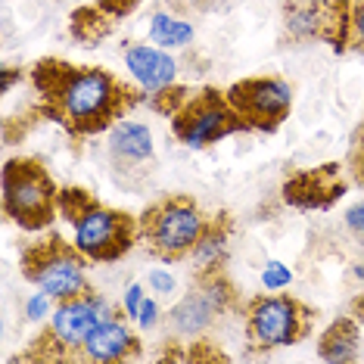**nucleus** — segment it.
I'll use <instances>...</instances> for the list:
<instances>
[{"instance_id": "f257e3e1", "label": "nucleus", "mask_w": 364, "mask_h": 364, "mask_svg": "<svg viewBox=\"0 0 364 364\" xmlns=\"http://www.w3.org/2000/svg\"><path fill=\"white\" fill-rule=\"evenodd\" d=\"M31 87L38 94V112L75 140L109 131L144 100L137 87L100 65H75L56 56L31 65Z\"/></svg>"}, {"instance_id": "f03ea898", "label": "nucleus", "mask_w": 364, "mask_h": 364, "mask_svg": "<svg viewBox=\"0 0 364 364\" xmlns=\"http://www.w3.org/2000/svg\"><path fill=\"white\" fill-rule=\"evenodd\" d=\"M60 215L87 262H119L140 240V218L94 200L85 187H60Z\"/></svg>"}, {"instance_id": "7ed1b4c3", "label": "nucleus", "mask_w": 364, "mask_h": 364, "mask_svg": "<svg viewBox=\"0 0 364 364\" xmlns=\"http://www.w3.org/2000/svg\"><path fill=\"white\" fill-rule=\"evenodd\" d=\"M4 215L22 230H47L60 215V187L35 156H13L4 162Z\"/></svg>"}, {"instance_id": "20e7f679", "label": "nucleus", "mask_w": 364, "mask_h": 364, "mask_svg": "<svg viewBox=\"0 0 364 364\" xmlns=\"http://www.w3.org/2000/svg\"><path fill=\"white\" fill-rule=\"evenodd\" d=\"M205 215L190 196H165L140 215V243L159 262H184L209 228Z\"/></svg>"}, {"instance_id": "39448f33", "label": "nucleus", "mask_w": 364, "mask_h": 364, "mask_svg": "<svg viewBox=\"0 0 364 364\" xmlns=\"http://www.w3.org/2000/svg\"><path fill=\"white\" fill-rule=\"evenodd\" d=\"M106 318H115V311L94 289L56 302L50 324L35 336L31 349L22 355V361H69V358L75 361V355L90 336V330L103 324Z\"/></svg>"}, {"instance_id": "423d86ee", "label": "nucleus", "mask_w": 364, "mask_h": 364, "mask_svg": "<svg viewBox=\"0 0 364 364\" xmlns=\"http://www.w3.org/2000/svg\"><path fill=\"white\" fill-rule=\"evenodd\" d=\"M19 268L28 284L50 293L56 302L90 293L87 259L78 252L75 243H65L60 234H47L28 243L19 255Z\"/></svg>"}, {"instance_id": "0eeeda50", "label": "nucleus", "mask_w": 364, "mask_h": 364, "mask_svg": "<svg viewBox=\"0 0 364 364\" xmlns=\"http://www.w3.org/2000/svg\"><path fill=\"white\" fill-rule=\"evenodd\" d=\"M243 321H246V339L252 343V349L271 352L302 343L311 333L314 311L296 296L264 293V296H252L243 305Z\"/></svg>"}, {"instance_id": "6e6552de", "label": "nucleus", "mask_w": 364, "mask_h": 364, "mask_svg": "<svg viewBox=\"0 0 364 364\" xmlns=\"http://www.w3.org/2000/svg\"><path fill=\"white\" fill-rule=\"evenodd\" d=\"M171 131L190 150H209V146L221 144L225 137L243 134V131H252V128L230 106L228 90L221 94L215 87H203V90H193L190 100L171 115Z\"/></svg>"}, {"instance_id": "1a4fd4ad", "label": "nucleus", "mask_w": 364, "mask_h": 364, "mask_svg": "<svg viewBox=\"0 0 364 364\" xmlns=\"http://www.w3.org/2000/svg\"><path fill=\"white\" fill-rule=\"evenodd\" d=\"M230 311H237V289L225 277V271H212V274H196L193 287L175 302L168 324L178 336L200 339L215 321Z\"/></svg>"}, {"instance_id": "9d476101", "label": "nucleus", "mask_w": 364, "mask_h": 364, "mask_svg": "<svg viewBox=\"0 0 364 364\" xmlns=\"http://www.w3.org/2000/svg\"><path fill=\"white\" fill-rule=\"evenodd\" d=\"M352 0H287L284 35L289 41L330 44L336 53L349 50Z\"/></svg>"}, {"instance_id": "9b49d317", "label": "nucleus", "mask_w": 364, "mask_h": 364, "mask_svg": "<svg viewBox=\"0 0 364 364\" xmlns=\"http://www.w3.org/2000/svg\"><path fill=\"white\" fill-rule=\"evenodd\" d=\"M228 100L252 131L271 134L287 122L289 106H293V87L284 78H271V75L243 78L228 87Z\"/></svg>"}, {"instance_id": "f8f14e48", "label": "nucleus", "mask_w": 364, "mask_h": 364, "mask_svg": "<svg viewBox=\"0 0 364 364\" xmlns=\"http://www.w3.org/2000/svg\"><path fill=\"white\" fill-rule=\"evenodd\" d=\"M346 193L339 178V165H318V168L299 171L284 184V203L296 209H330Z\"/></svg>"}, {"instance_id": "ddd939ff", "label": "nucleus", "mask_w": 364, "mask_h": 364, "mask_svg": "<svg viewBox=\"0 0 364 364\" xmlns=\"http://www.w3.org/2000/svg\"><path fill=\"white\" fill-rule=\"evenodd\" d=\"M140 355V339L122 318H106L90 330L75 361H131Z\"/></svg>"}, {"instance_id": "4468645a", "label": "nucleus", "mask_w": 364, "mask_h": 364, "mask_svg": "<svg viewBox=\"0 0 364 364\" xmlns=\"http://www.w3.org/2000/svg\"><path fill=\"white\" fill-rule=\"evenodd\" d=\"M125 69L131 72V78L137 81L140 90L153 94L168 85H175L178 75V63L165 47L156 44H128L125 47Z\"/></svg>"}, {"instance_id": "2eb2a0df", "label": "nucleus", "mask_w": 364, "mask_h": 364, "mask_svg": "<svg viewBox=\"0 0 364 364\" xmlns=\"http://www.w3.org/2000/svg\"><path fill=\"white\" fill-rule=\"evenodd\" d=\"M109 159L119 171H134L153 159V131L140 122H115L109 128Z\"/></svg>"}, {"instance_id": "dca6fc26", "label": "nucleus", "mask_w": 364, "mask_h": 364, "mask_svg": "<svg viewBox=\"0 0 364 364\" xmlns=\"http://www.w3.org/2000/svg\"><path fill=\"white\" fill-rule=\"evenodd\" d=\"M228 246H230V221L225 215H215L205 228L203 240L196 243V250L190 252V259L196 264V274H212V271H225L228 262Z\"/></svg>"}, {"instance_id": "f3484780", "label": "nucleus", "mask_w": 364, "mask_h": 364, "mask_svg": "<svg viewBox=\"0 0 364 364\" xmlns=\"http://www.w3.org/2000/svg\"><path fill=\"white\" fill-rule=\"evenodd\" d=\"M358 346H361V333H358V321L352 318H336L324 333H321V343H318V355L324 361H333V364H343V361H355L358 358Z\"/></svg>"}, {"instance_id": "a211bd4d", "label": "nucleus", "mask_w": 364, "mask_h": 364, "mask_svg": "<svg viewBox=\"0 0 364 364\" xmlns=\"http://www.w3.org/2000/svg\"><path fill=\"white\" fill-rule=\"evenodd\" d=\"M112 31V16L103 6H78L69 19V35L81 47H94Z\"/></svg>"}, {"instance_id": "6ab92c4d", "label": "nucleus", "mask_w": 364, "mask_h": 364, "mask_svg": "<svg viewBox=\"0 0 364 364\" xmlns=\"http://www.w3.org/2000/svg\"><path fill=\"white\" fill-rule=\"evenodd\" d=\"M193 26L178 13H156L150 22V41L156 47H165V50H175V47H187L193 41Z\"/></svg>"}, {"instance_id": "aec40b11", "label": "nucleus", "mask_w": 364, "mask_h": 364, "mask_svg": "<svg viewBox=\"0 0 364 364\" xmlns=\"http://www.w3.org/2000/svg\"><path fill=\"white\" fill-rule=\"evenodd\" d=\"M190 94H193V90L184 87V85H168V87H162V90H153V94H146V106H150L153 112L165 115V119H171V115H175L181 106L190 100Z\"/></svg>"}, {"instance_id": "412c9836", "label": "nucleus", "mask_w": 364, "mask_h": 364, "mask_svg": "<svg viewBox=\"0 0 364 364\" xmlns=\"http://www.w3.org/2000/svg\"><path fill=\"white\" fill-rule=\"evenodd\" d=\"M289 280H293V271H289L284 262H268V264H264L262 287L268 289V293H280V289H287Z\"/></svg>"}, {"instance_id": "4be33fe9", "label": "nucleus", "mask_w": 364, "mask_h": 364, "mask_svg": "<svg viewBox=\"0 0 364 364\" xmlns=\"http://www.w3.org/2000/svg\"><path fill=\"white\" fill-rule=\"evenodd\" d=\"M171 6V13L178 16H193V13H209V10H218L221 0H165Z\"/></svg>"}, {"instance_id": "5701e85b", "label": "nucleus", "mask_w": 364, "mask_h": 364, "mask_svg": "<svg viewBox=\"0 0 364 364\" xmlns=\"http://www.w3.org/2000/svg\"><path fill=\"white\" fill-rule=\"evenodd\" d=\"M349 50H364V0H352V31Z\"/></svg>"}, {"instance_id": "b1692460", "label": "nucleus", "mask_w": 364, "mask_h": 364, "mask_svg": "<svg viewBox=\"0 0 364 364\" xmlns=\"http://www.w3.org/2000/svg\"><path fill=\"white\" fill-rule=\"evenodd\" d=\"M53 296L50 293H44V289H41V293H35L31 296V299L26 302V314H28V321H44L47 314H53Z\"/></svg>"}, {"instance_id": "393cba45", "label": "nucleus", "mask_w": 364, "mask_h": 364, "mask_svg": "<svg viewBox=\"0 0 364 364\" xmlns=\"http://www.w3.org/2000/svg\"><path fill=\"white\" fill-rule=\"evenodd\" d=\"M144 299H146L144 287H140V284H131V287L125 289V296H122V314H125V318H131V321H137V311H140V305H144Z\"/></svg>"}, {"instance_id": "a878e982", "label": "nucleus", "mask_w": 364, "mask_h": 364, "mask_svg": "<svg viewBox=\"0 0 364 364\" xmlns=\"http://www.w3.org/2000/svg\"><path fill=\"white\" fill-rule=\"evenodd\" d=\"M140 4H144V0H97V6H103L112 19H125V16L134 13Z\"/></svg>"}, {"instance_id": "bb28decb", "label": "nucleus", "mask_w": 364, "mask_h": 364, "mask_svg": "<svg viewBox=\"0 0 364 364\" xmlns=\"http://www.w3.org/2000/svg\"><path fill=\"white\" fill-rule=\"evenodd\" d=\"M156 324H159V305H156V299L146 296L144 305H140V311H137V327L140 330H153Z\"/></svg>"}, {"instance_id": "cd10ccee", "label": "nucleus", "mask_w": 364, "mask_h": 364, "mask_svg": "<svg viewBox=\"0 0 364 364\" xmlns=\"http://www.w3.org/2000/svg\"><path fill=\"white\" fill-rule=\"evenodd\" d=\"M150 287H153V293H159V296H171L175 293V277L168 274V271H162V268H156L150 271Z\"/></svg>"}, {"instance_id": "c85d7f7f", "label": "nucleus", "mask_w": 364, "mask_h": 364, "mask_svg": "<svg viewBox=\"0 0 364 364\" xmlns=\"http://www.w3.org/2000/svg\"><path fill=\"white\" fill-rule=\"evenodd\" d=\"M346 228L364 240V203H355L352 209L346 212Z\"/></svg>"}, {"instance_id": "c756f323", "label": "nucleus", "mask_w": 364, "mask_h": 364, "mask_svg": "<svg viewBox=\"0 0 364 364\" xmlns=\"http://www.w3.org/2000/svg\"><path fill=\"white\" fill-rule=\"evenodd\" d=\"M349 314H352L355 321H361V324H364V296H358V299H352Z\"/></svg>"}, {"instance_id": "7c9ffc66", "label": "nucleus", "mask_w": 364, "mask_h": 364, "mask_svg": "<svg viewBox=\"0 0 364 364\" xmlns=\"http://www.w3.org/2000/svg\"><path fill=\"white\" fill-rule=\"evenodd\" d=\"M16 75H22V72H13L10 65L4 69V94H10V87H13V81H16Z\"/></svg>"}]
</instances>
